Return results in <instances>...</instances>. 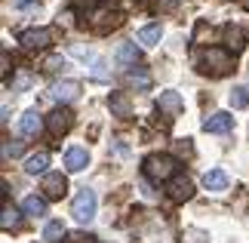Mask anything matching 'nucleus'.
I'll list each match as a JSON object with an SVG mask.
<instances>
[{
  "mask_svg": "<svg viewBox=\"0 0 249 243\" xmlns=\"http://www.w3.org/2000/svg\"><path fill=\"white\" fill-rule=\"evenodd\" d=\"M0 225H3V228H16V225H18V212H16V206H9V203L3 206V216H0Z\"/></svg>",
  "mask_w": 249,
  "mask_h": 243,
  "instance_id": "23",
  "label": "nucleus"
},
{
  "mask_svg": "<svg viewBox=\"0 0 249 243\" xmlns=\"http://www.w3.org/2000/svg\"><path fill=\"white\" fill-rule=\"evenodd\" d=\"M157 108L163 111V114H169V117H176V114L181 111V95H178V93H172V90L160 93V99H157Z\"/></svg>",
  "mask_w": 249,
  "mask_h": 243,
  "instance_id": "12",
  "label": "nucleus"
},
{
  "mask_svg": "<svg viewBox=\"0 0 249 243\" xmlns=\"http://www.w3.org/2000/svg\"><path fill=\"white\" fill-rule=\"evenodd\" d=\"M246 6H249V0H246Z\"/></svg>",
  "mask_w": 249,
  "mask_h": 243,
  "instance_id": "27",
  "label": "nucleus"
},
{
  "mask_svg": "<svg viewBox=\"0 0 249 243\" xmlns=\"http://www.w3.org/2000/svg\"><path fill=\"white\" fill-rule=\"evenodd\" d=\"M231 126H234V117L228 111H215L213 117L203 120V130L206 132H231Z\"/></svg>",
  "mask_w": 249,
  "mask_h": 243,
  "instance_id": "8",
  "label": "nucleus"
},
{
  "mask_svg": "<svg viewBox=\"0 0 249 243\" xmlns=\"http://www.w3.org/2000/svg\"><path fill=\"white\" fill-rule=\"evenodd\" d=\"M246 105H249V90L246 86H237L231 93V108H246Z\"/></svg>",
  "mask_w": 249,
  "mask_h": 243,
  "instance_id": "21",
  "label": "nucleus"
},
{
  "mask_svg": "<svg viewBox=\"0 0 249 243\" xmlns=\"http://www.w3.org/2000/svg\"><path fill=\"white\" fill-rule=\"evenodd\" d=\"M123 22V16L117 9H102V13L92 16V28H99V31H108V28H117Z\"/></svg>",
  "mask_w": 249,
  "mask_h": 243,
  "instance_id": "10",
  "label": "nucleus"
},
{
  "mask_svg": "<svg viewBox=\"0 0 249 243\" xmlns=\"http://www.w3.org/2000/svg\"><path fill=\"white\" fill-rule=\"evenodd\" d=\"M65 191H68V179H65L62 172H50V176H43V194L50 200H59Z\"/></svg>",
  "mask_w": 249,
  "mask_h": 243,
  "instance_id": "7",
  "label": "nucleus"
},
{
  "mask_svg": "<svg viewBox=\"0 0 249 243\" xmlns=\"http://www.w3.org/2000/svg\"><path fill=\"white\" fill-rule=\"evenodd\" d=\"M46 167H50V154H46V151H40V154H34V157L25 160V172H28V176H40V172H46Z\"/></svg>",
  "mask_w": 249,
  "mask_h": 243,
  "instance_id": "16",
  "label": "nucleus"
},
{
  "mask_svg": "<svg viewBox=\"0 0 249 243\" xmlns=\"http://www.w3.org/2000/svg\"><path fill=\"white\" fill-rule=\"evenodd\" d=\"M108 105H111V111L117 114V117H129V114H132V102H129L126 93H114Z\"/></svg>",
  "mask_w": 249,
  "mask_h": 243,
  "instance_id": "17",
  "label": "nucleus"
},
{
  "mask_svg": "<svg viewBox=\"0 0 249 243\" xmlns=\"http://www.w3.org/2000/svg\"><path fill=\"white\" fill-rule=\"evenodd\" d=\"M234 68V59L231 53L222 50V46H209V50L200 56V71L203 74H213V77H222Z\"/></svg>",
  "mask_w": 249,
  "mask_h": 243,
  "instance_id": "2",
  "label": "nucleus"
},
{
  "mask_svg": "<svg viewBox=\"0 0 249 243\" xmlns=\"http://www.w3.org/2000/svg\"><path fill=\"white\" fill-rule=\"evenodd\" d=\"M22 209H25V216H46V200L43 197H37V194H31V197H25L22 203Z\"/></svg>",
  "mask_w": 249,
  "mask_h": 243,
  "instance_id": "19",
  "label": "nucleus"
},
{
  "mask_svg": "<svg viewBox=\"0 0 249 243\" xmlns=\"http://www.w3.org/2000/svg\"><path fill=\"white\" fill-rule=\"evenodd\" d=\"M95 206H99V200H95V194L89 188H83L77 197H74L71 203V216L80 222V225H86V222H92L95 219Z\"/></svg>",
  "mask_w": 249,
  "mask_h": 243,
  "instance_id": "3",
  "label": "nucleus"
},
{
  "mask_svg": "<svg viewBox=\"0 0 249 243\" xmlns=\"http://www.w3.org/2000/svg\"><path fill=\"white\" fill-rule=\"evenodd\" d=\"M176 169H178V160L169 157V154H151V157H145V163H142V172H145V179H151V182H169L176 176Z\"/></svg>",
  "mask_w": 249,
  "mask_h": 243,
  "instance_id": "1",
  "label": "nucleus"
},
{
  "mask_svg": "<svg viewBox=\"0 0 249 243\" xmlns=\"http://www.w3.org/2000/svg\"><path fill=\"white\" fill-rule=\"evenodd\" d=\"M18 43H22L25 50H43V46L53 43V31L50 28H31V31H25L18 37Z\"/></svg>",
  "mask_w": 249,
  "mask_h": 243,
  "instance_id": "4",
  "label": "nucleus"
},
{
  "mask_svg": "<svg viewBox=\"0 0 249 243\" xmlns=\"http://www.w3.org/2000/svg\"><path fill=\"white\" fill-rule=\"evenodd\" d=\"M22 154V142H3V157H18Z\"/></svg>",
  "mask_w": 249,
  "mask_h": 243,
  "instance_id": "24",
  "label": "nucleus"
},
{
  "mask_svg": "<svg viewBox=\"0 0 249 243\" xmlns=\"http://www.w3.org/2000/svg\"><path fill=\"white\" fill-rule=\"evenodd\" d=\"M59 68H65V59H59V56H53V59H46V65H43V71L46 74H55Z\"/></svg>",
  "mask_w": 249,
  "mask_h": 243,
  "instance_id": "25",
  "label": "nucleus"
},
{
  "mask_svg": "<svg viewBox=\"0 0 249 243\" xmlns=\"http://www.w3.org/2000/svg\"><path fill=\"white\" fill-rule=\"evenodd\" d=\"M203 188L206 191H225L228 188V172L225 169H209L203 176Z\"/></svg>",
  "mask_w": 249,
  "mask_h": 243,
  "instance_id": "14",
  "label": "nucleus"
},
{
  "mask_svg": "<svg viewBox=\"0 0 249 243\" xmlns=\"http://www.w3.org/2000/svg\"><path fill=\"white\" fill-rule=\"evenodd\" d=\"M114 59H117V65L123 68H132L139 62V50H136V43H120L117 46V53H114Z\"/></svg>",
  "mask_w": 249,
  "mask_h": 243,
  "instance_id": "13",
  "label": "nucleus"
},
{
  "mask_svg": "<svg viewBox=\"0 0 249 243\" xmlns=\"http://www.w3.org/2000/svg\"><path fill=\"white\" fill-rule=\"evenodd\" d=\"M77 93H80V83L77 80H62V83L53 86V99L55 102H74V99H77Z\"/></svg>",
  "mask_w": 249,
  "mask_h": 243,
  "instance_id": "11",
  "label": "nucleus"
},
{
  "mask_svg": "<svg viewBox=\"0 0 249 243\" xmlns=\"http://www.w3.org/2000/svg\"><path fill=\"white\" fill-rule=\"evenodd\" d=\"M65 237V225L62 222H46V228H43V240H50V243H62Z\"/></svg>",
  "mask_w": 249,
  "mask_h": 243,
  "instance_id": "20",
  "label": "nucleus"
},
{
  "mask_svg": "<svg viewBox=\"0 0 249 243\" xmlns=\"http://www.w3.org/2000/svg\"><path fill=\"white\" fill-rule=\"evenodd\" d=\"M166 194L176 203H185V200H191V194H194V182H191L188 176H178V179H172L169 182V188H166Z\"/></svg>",
  "mask_w": 249,
  "mask_h": 243,
  "instance_id": "6",
  "label": "nucleus"
},
{
  "mask_svg": "<svg viewBox=\"0 0 249 243\" xmlns=\"http://www.w3.org/2000/svg\"><path fill=\"white\" fill-rule=\"evenodd\" d=\"M129 86H136V90H148V86H151V77L145 71H129Z\"/></svg>",
  "mask_w": 249,
  "mask_h": 243,
  "instance_id": "22",
  "label": "nucleus"
},
{
  "mask_svg": "<svg viewBox=\"0 0 249 243\" xmlns=\"http://www.w3.org/2000/svg\"><path fill=\"white\" fill-rule=\"evenodd\" d=\"M160 37H163V28H160V25H145L139 31V43L142 46H157Z\"/></svg>",
  "mask_w": 249,
  "mask_h": 243,
  "instance_id": "18",
  "label": "nucleus"
},
{
  "mask_svg": "<svg viewBox=\"0 0 249 243\" xmlns=\"http://www.w3.org/2000/svg\"><path fill=\"white\" fill-rule=\"evenodd\" d=\"M28 83H31V77H28V74H18V80H16V90H25Z\"/></svg>",
  "mask_w": 249,
  "mask_h": 243,
  "instance_id": "26",
  "label": "nucleus"
},
{
  "mask_svg": "<svg viewBox=\"0 0 249 243\" xmlns=\"http://www.w3.org/2000/svg\"><path fill=\"white\" fill-rule=\"evenodd\" d=\"M18 132H22V135H37V132H40V114H37V111H25L22 120H18Z\"/></svg>",
  "mask_w": 249,
  "mask_h": 243,
  "instance_id": "15",
  "label": "nucleus"
},
{
  "mask_svg": "<svg viewBox=\"0 0 249 243\" xmlns=\"http://www.w3.org/2000/svg\"><path fill=\"white\" fill-rule=\"evenodd\" d=\"M46 123H50V132L53 135H62V132H68L71 126H74V114L68 108H55L50 117H46Z\"/></svg>",
  "mask_w": 249,
  "mask_h": 243,
  "instance_id": "5",
  "label": "nucleus"
},
{
  "mask_svg": "<svg viewBox=\"0 0 249 243\" xmlns=\"http://www.w3.org/2000/svg\"><path fill=\"white\" fill-rule=\"evenodd\" d=\"M86 163H89V154H86V148H68L65 151V167H68V172H80L86 169Z\"/></svg>",
  "mask_w": 249,
  "mask_h": 243,
  "instance_id": "9",
  "label": "nucleus"
}]
</instances>
